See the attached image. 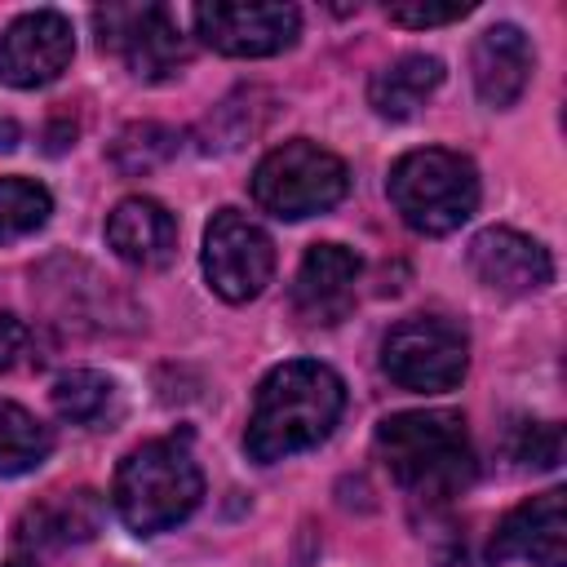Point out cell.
<instances>
[{
  "mask_svg": "<svg viewBox=\"0 0 567 567\" xmlns=\"http://www.w3.org/2000/svg\"><path fill=\"white\" fill-rule=\"evenodd\" d=\"M509 456L518 465H532V470H554L558 456H563L558 425H549V421H518L514 439H509Z\"/></svg>",
  "mask_w": 567,
  "mask_h": 567,
  "instance_id": "22",
  "label": "cell"
},
{
  "mask_svg": "<svg viewBox=\"0 0 567 567\" xmlns=\"http://www.w3.org/2000/svg\"><path fill=\"white\" fill-rule=\"evenodd\" d=\"M346 190H350L346 164L310 137H292V142L266 151L261 164L252 168L257 208L270 217H284V221L328 213L332 204L346 199Z\"/></svg>",
  "mask_w": 567,
  "mask_h": 567,
  "instance_id": "5",
  "label": "cell"
},
{
  "mask_svg": "<svg viewBox=\"0 0 567 567\" xmlns=\"http://www.w3.org/2000/svg\"><path fill=\"white\" fill-rule=\"evenodd\" d=\"M53 452V430L27 408L0 399V474H31Z\"/></svg>",
  "mask_w": 567,
  "mask_h": 567,
  "instance_id": "19",
  "label": "cell"
},
{
  "mask_svg": "<svg viewBox=\"0 0 567 567\" xmlns=\"http://www.w3.org/2000/svg\"><path fill=\"white\" fill-rule=\"evenodd\" d=\"M4 567H35V563H31V558H9Z\"/></svg>",
  "mask_w": 567,
  "mask_h": 567,
  "instance_id": "26",
  "label": "cell"
},
{
  "mask_svg": "<svg viewBox=\"0 0 567 567\" xmlns=\"http://www.w3.org/2000/svg\"><path fill=\"white\" fill-rule=\"evenodd\" d=\"M27 346H31L27 323H22L18 315H0V372L18 368V363H22V354H27Z\"/></svg>",
  "mask_w": 567,
  "mask_h": 567,
  "instance_id": "24",
  "label": "cell"
},
{
  "mask_svg": "<svg viewBox=\"0 0 567 567\" xmlns=\"http://www.w3.org/2000/svg\"><path fill=\"white\" fill-rule=\"evenodd\" d=\"M195 35L226 53V58H270L284 53L297 31H301V13L292 4H235V0H213V4H195Z\"/></svg>",
  "mask_w": 567,
  "mask_h": 567,
  "instance_id": "9",
  "label": "cell"
},
{
  "mask_svg": "<svg viewBox=\"0 0 567 567\" xmlns=\"http://www.w3.org/2000/svg\"><path fill=\"white\" fill-rule=\"evenodd\" d=\"M93 27L97 44L124 58L137 80H168L190 58L186 35L164 4H106L93 9Z\"/></svg>",
  "mask_w": 567,
  "mask_h": 567,
  "instance_id": "8",
  "label": "cell"
},
{
  "mask_svg": "<svg viewBox=\"0 0 567 567\" xmlns=\"http://www.w3.org/2000/svg\"><path fill=\"white\" fill-rule=\"evenodd\" d=\"M385 190L416 235H452L478 208V168L461 151L421 146L390 164Z\"/></svg>",
  "mask_w": 567,
  "mask_h": 567,
  "instance_id": "4",
  "label": "cell"
},
{
  "mask_svg": "<svg viewBox=\"0 0 567 567\" xmlns=\"http://www.w3.org/2000/svg\"><path fill=\"white\" fill-rule=\"evenodd\" d=\"M470 270L483 288L501 297H532L554 284L549 248L509 226H487L470 239Z\"/></svg>",
  "mask_w": 567,
  "mask_h": 567,
  "instance_id": "11",
  "label": "cell"
},
{
  "mask_svg": "<svg viewBox=\"0 0 567 567\" xmlns=\"http://www.w3.org/2000/svg\"><path fill=\"white\" fill-rule=\"evenodd\" d=\"M102 496L89 487L75 492H49L44 501L27 505V514L18 518V545L22 549H66V545H84L102 532Z\"/></svg>",
  "mask_w": 567,
  "mask_h": 567,
  "instance_id": "16",
  "label": "cell"
},
{
  "mask_svg": "<svg viewBox=\"0 0 567 567\" xmlns=\"http://www.w3.org/2000/svg\"><path fill=\"white\" fill-rule=\"evenodd\" d=\"M474 4H461V0H452V4H430V0H394V4H385V18L390 22H399V27H443V22H456V18H465Z\"/></svg>",
  "mask_w": 567,
  "mask_h": 567,
  "instance_id": "23",
  "label": "cell"
},
{
  "mask_svg": "<svg viewBox=\"0 0 567 567\" xmlns=\"http://www.w3.org/2000/svg\"><path fill=\"white\" fill-rule=\"evenodd\" d=\"M492 558H523L536 567H567V501L563 487H549L514 505L492 536Z\"/></svg>",
  "mask_w": 567,
  "mask_h": 567,
  "instance_id": "12",
  "label": "cell"
},
{
  "mask_svg": "<svg viewBox=\"0 0 567 567\" xmlns=\"http://www.w3.org/2000/svg\"><path fill=\"white\" fill-rule=\"evenodd\" d=\"M53 213V195L31 177H0V244L35 235Z\"/></svg>",
  "mask_w": 567,
  "mask_h": 567,
  "instance_id": "20",
  "label": "cell"
},
{
  "mask_svg": "<svg viewBox=\"0 0 567 567\" xmlns=\"http://www.w3.org/2000/svg\"><path fill=\"white\" fill-rule=\"evenodd\" d=\"M53 399V412L71 425H84V430H97V425H111L124 408L120 399V385L106 377V372H93V368H75V372H62L49 390Z\"/></svg>",
  "mask_w": 567,
  "mask_h": 567,
  "instance_id": "18",
  "label": "cell"
},
{
  "mask_svg": "<svg viewBox=\"0 0 567 567\" xmlns=\"http://www.w3.org/2000/svg\"><path fill=\"white\" fill-rule=\"evenodd\" d=\"M346 408V385L328 363L292 359L261 377L252 394V416L244 430V447L252 461L275 465L292 452H306L332 434Z\"/></svg>",
  "mask_w": 567,
  "mask_h": 567,
  "instance_id": "1",
  "label": "cell"
},
{
  "mask_svg": "<svg viewBox=\"0 0 567 567\" xmlns=\"http://www.w3.org/2000/svg\"><path fill=\"white\" fill-rule=\"evenodd\" d=\"M377 456L390 478L425 505H443L474 483V447L465 416L447 408L394 412L377 425Z\"/></svg>",
  "mask_w": 567,
  "mask_h": 567,
  "instance_id": "2",
  "label": "cell"
},
{
  "mask_svg": "<svg viewBox=\"0 0 567 567\" xmlns=\"http://www.w3.org/2000/svg\"><path fill=\"white\" fill-rule=\"evenodd\" d=\"M204 496L199 461L186 439H146L115 470V514L133 536H159L195 514Z\"/></svg>",
  "mask_w": 567,
  "mask_h": 567,
  "instance_id": "3",
  "label": "cell"
},
{
  "mask_svg": "<svg viewBox=\"0 0 567 567\" xmlns=\"http://www.w3.org/2000/svg\"><path fill=\"white\" fill-rule=\"evenodd\" d=\"M75 58L71 22L58 9H31L0 31V84L40 89L53 84Z\"/></svg>",
  "mask_w": 567,
  "mask_h": 567,
  "instance_id": "10",
  "label": "cell"
},
{
  "mask_svg": "<svg viewBox=\"0 0 567 567\" xmlns=\"http://www.w3.org/2000/svg\"><path fill=\"white\" fill-rule=\"evenodd\" d=\"M177 155V133L173 128H164V124H128L115 142H111V164L120 168V173H128V177H137V173H151V168H159L164 159H173Z\"/></svg>",
  "mask_w": 567,
  "mask_h": 567,
  "instance_id": "21",
  "label": "cell"
},
{
  "mask_svg": "<svg viewBox=\"0 0 567 567\" xmlns=\"http://www.w3.org/2000/svg\"><path fill=\"white\" fill-rule=\"evenodd\" d=\"M106 244L120 261L142 266V270H159L177 252V221L159 199L128 195L106 217Z\"/></svg>",
  "mask_w": 567,
  "mask_h": 567,
  "instance_id": "15",
  "label": "cell"
},
{
  "mask_svg": "<svg viewBox=\"0 0 567 567\" xmlns=\"http://www.w3.org/2000/svg\"><path fill=\"white\" fill-rule=\"evenodd\" d=\"M532 44L514 22H496L474 40L470 53V71H474V93L483 97V106L505 111L523 97L527 80H532Z\"/></svg>",
  "mask_w": 567,
  "mask_h": 567,
  "instance_id": "14",
  "label": "cell"
},
{
  "mask_svg": "<svg viewBox=\"0 0 567 567\" xmlns=\"http://www.w3.org/2000/svg\"><path fill=\"white\" fill-rule=\"evenodd\" d=\"M359 257L346 244H315L292 279V310L301 323H337L354 306Z\"/></svg>",
  "mask_w": 567,
  "mask_h": 567,
  "instance_id": "13",
  "label": "cell"
},
{
  "mask_svg": "<svg viewBox=\"0 0 567 567\" xmlns=\"http://www.w3.org/2000/svg\"><path fill=\"white\" fill-rule=\"evenodd\" d=\"M443 84V62L430 53H403L368 80V106L381 120H412Z\"/></svg>",
  "mask_w": 567,
  "mask_h": 567,
  "instance_id": "17",
  "label": "cell"
},
{
  "mask_svg": "<svg viewBox=\"0 0 567 567\" xmlns=\"http://www.w3.org/2000/svg\"><path fill=\"white\" fill-rule=\"evenodd\" d=\"M13 142H18V124H13V120H4V115H0V151H9V146H13Z\"/></svg>",
  "mask_w": 567,
  "mask_h": 567,
  "instance_id": "25",
  "label": "cell"
},
{
  "mask_svg": "<svg viewBox=\"0 0 567 567\" xmlns=\"http://www.w3.org/2000/svg\"><path fill=\"white\" fill-rule=\"evenodd\" d=\"M204 275L221 301H252L275 275V239L248 213L217 208L204 230Z\"/></svg>",
  "mask_w": 567,
  "mask_h": 567,
  "instance_id": "7",
  "label": "cell"
},
{
  "mask_svg": "<svg viewBox=\"0 0 567 567\" xmlns=\"http://www.w3.org/2000/svg\"><path fill=\"white\" fill-rule=\"evenodd\" d=\"M381 368L399 390L443 394L456 390L470 368V337L439 315H412L381 341Z\"/></svg>",
  "mask_w": 567,
  "mask_h": 567,
  "instance_id": "6",
  "label": "cell"
}]
</instances>
